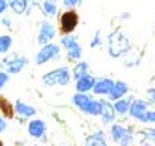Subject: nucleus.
I'll list each match as a JSON object with an SVG mask.
<instances>
[{
  "mask_svg": "<svg viewBox=\"0 0 155 146\" xmlns=\"http://www.w3.org/2000/svg\"><path fill=\"white\" fill-rule=\"evenodd\" d=\"M0 68H2V62H0Z\"/></svg>",
  "mask_w": 155,
  "mask_h": 146,
  "instance_id": "obj_33",
  "label": "nucleus"
},
{
  "mask_svg": "<svg viewBox=\"0 0 155 146\" xmlns=\"http://www.w3.org/2000/svg\"><path fill=\"white\" fill-rule=\"evenodd\" d=\"M96 84V78L91 76L90 73L79 79H76V91H79V93H88L90 90H93Z\"/></svg>",
  "mask_w": 155,
  "mask_h": 146,
  "instance_id": "obj_15",
  "label": "nucleus"
},
{
  "mask_svg": "<svg viewBox=\"0 0 155 146\" xmlns=\"http://www.w3.org/2000/svg\"><path fill=\"white\" fill-rule=\"evenodd\" d=\"M85 144L88 146H105L107 144V140H105V134L104 131H96L94 134H91L87 140H85Z\"/></svg>",
  "mask_w": 155,
  "mask_h": 146,
  "instance_id": "obj_18",
  "label": "nucleus"
},
{
  "mask_svg": "<svg viewBox=\"0 0 155 146\" xmlns=\"http://www.w3.org/2000/svg\"><path fill=\"white\" fill-rule=\"evenodd\" d=\"M52 2H56V0H52Z\"/></svg>",
  "mask_w": 155,
  "mask_h": 146,
  "instance_id": "obj_34",
  "label": "nucleus"
},
{
  "mask_svg": "<svg viewBox=\"0 0 155 146\" xmlns=\"http://www.w3.org/2000/svg\"><path fill=\"white\" fill-rule=\"evenodd\" d=\"M62 3H64L65 8L73 9V8H76V6H79V5L82 3V0H62Z\"/></svg>",
  "mask_w": 155,
  "mask_h": 146,
  "instance_id": "obj_25",
  "label": "nucleus"
},
{
  "mask_svg": "<svg viewBox=\"0 0 155 146\" xmlns=\"http://www.w3.org/2000/svg\"><path fill=\"white\" fill-rule=\"evenodd\" d=\"M102 44V37H101V31H96L94 32V35H93V40L90 41V47H97V46H101Z\"/></svg>",
  "mask_w": 155,
  "mask_h": 146,
  "instance_id": "obj_24",
  "label": "nucleus"
},
{
  "mask_svg": "<svg viewBox=\"0 0 155 146\" xmlns=\"http://www.w3.org/2000/svg\"><path fill=\"white\" fill-rule=\"evenodd\" d=\"M113 85H114V81L113 79L102 78V79H97L96 81V84L93 87V91L97 96H108L110 91H111V88H113Z\"/></svg>",
  "mask_w": 155,
  "mask_h": 146,
  "instance_id": "obj_13",
  "label": "nucleus"
},
{
  "mask_svg": "<svg viewBox=\"0 0 155 146\" xmlns=\"http://www.w3.org/2000/svg\"><path fill=\"white\" fill-rule=\"evenodd\" d=\"M71 79V73L67 67H58L55 70L47 71L41 78L43 84L46 87H53V85H67Z\"/></svg>",
  "mask_w": 155,
  "mask_h": 146,
  "instance_id": "obj_2",
  "label": "nucleus"
},
{
  "mask_svg": "<svg viewBox=\"0 0 155 146\" xmlns=\"http://www.w3.org/2000/svg\"><path fill=\"white\" fill-rule=\"evenodd\" d=\"M59 52H61V49H59L58 44L47 43V44H44V46L38 50V53L35 55V62H37L38 65H43V64L52 61L53 58H58V56H59Z\"/></svg>",
  "mask_w": 155,
  "mask_h": 146,
  "instance_id": "obj_5",
  "label": "nucleus"
},
{
  "mask_svg": "<svg viewBox=\"0 0 155 146\" xmlns=\"http://www.w3.org/2000/svg\"><path fill=\"white\" fill-rule=\"evenodd\" d=\"M2 23H3V26H11V18H8V17H3L2 18Z\"/></svg>",
  "mask_w": 155,
  "mask_h": 146,
  "instance_id": "obj_32",
  "label": "nucleus"
},
{
  "mask_svg": "<svg viewBox=\"0 0 155 146\" xmlns=\"http://www.w3.org/2000/svg\"><path fill=\"white\" fill-rule=\"evenodd\" d=\"M0 110H2V113L6 116V117H12V108H11V105H9V102L8 101H5V99H0Z\"/></svg>",
  "mask_w": 155,
  "mask_h": 146,
  "instance_id": "obj_23",
  "label": "nucleus"
},
{
  "mask_svg": "<svg viewBox=\"0 0 155 146\" xmlns=\"http://www.w3.org/2000/svg\"><path fill=\"white\" fill-rule=\"evenodd\" d=\"M110 135H111V140L114 143H119V144H131L134 141V137L129 132V129H126L125 126H122L119 123L111 125Z\"/></svg>",
  "mask_w": 155,
  "mask_h": 146,
  "instance_id": "obj_6",
  "label": "nucleus"
},
{
  "mask_svg": "<svg viewBox=\"0 0 155 146\" xmlns=\"http://www.w3.org/2000/svg\"><path fill=\"white\" fill-rule=\"evenodd\" d=\"M12 46L11 35H0V53H6Z\"/></svg>",
  "mask_w": 155,
  "mask_h": 146,
  "instance_id": "obj_22",
  "label": "nucleus"
},
{
  "mask_svg": "<svg viewBox=\"0 0 155 146\" xmlns=\"http://www.w3.org/2000/svg\"><path fill=\"white\" fill-rule=\"evenodd\" d=\"M146 137L150 140V141H155V128H150V129H146L144 131Z\"/></svg>",
  "mask_w": 155,
  "mask_h": 146,
  "instance_id": "obj_29",
  "label": "nucleus"
},
{
  "mask_svg": "<svg viewBox=\"0 0 155 146\" xmlns=\"http://www.w3.org/2000/svg\"><path fill=\"white\" fill-rule=\"evenodd\" d=\"M99 116L102 119V122L105 125H110L111 122H114L116 119V110H114V105H111L108 101L102 99L99 101Z\"/></svg>",
  "mask_w": 155,
  "mask_h": 146,
  "instance_id": "obj_10",
  "label": "nucleus"
},
{
  "mask_svg": "<svg viewBox=\"0 0 155 146\" xmlns=\"http://www.w3.org/2000/svg\"><path fill=\"white\" fill-rule=\"evenodd\" d=\"M131 102H132V99H131V98H128V99H123V98H120V99L114 101V110H116V114L125 116V114L129 111Z\"/></svg>",
  "mask_w": 155,
  "mask_h": 146,
  "instance_id": "obj_19",
  "label": "nucleus"
},
{
  "mask_svg": "<svg viewBox=\"0 0 155 146\" xmlns=\"http://www.w3.org/2000/svg\"><path fill=\"white\" fill-rule=\"evenodd\" d=\"M146 95H147V101L155 105V88H153V87L147 88V90H146Z\"/></svg>",
  "mask_w": 155,
  "mask_h": 146,
  "instance_id": "obj_27",
  "label": "nucleus"
},
{
  "mask_svg": "<svg viewBox=\"0 0 155 146\" xmlns=\"http://www.w3.org/2000/svg\"><path fill=\"white\" fill-rule=\"evenodd\" d=\"M26 62H28V59L25 56H18L15 53L11 58H6L3 61V64H6V71L8 73H20L25 68Z\"/></svg>",
  "mask_w": 155,
  "mask_h": 146,
  "instance_id": "obj_11",
  "label": "nucleus"
},
{
  "mask_svg": "<svg viewBox=\"0 0 155 146\" xmlns=\"http://www.w3.org/2000/svg\"><path fill=\"white\" fill-rule=\"evenodd\" d=\"M55 35H56L55 26L50 22H47V20L43 22L41 26H40V31H38V44L40 46H44V44L50 43Z\"/></svg>",
  "mask_w": 155,
  "mask_h": 146,
  "instance_id": "obj_9",
  "label": "nucleus"
},
{
  "mask_svg": "<svg viewBox=\"0 0 155 146\" xmlns=\"http://www.w3.org/2000/svg\"><path fill=\"white\" fill-rule=\"evenodd\" d=\"M147 110H149V107H147V102H146V101H143V99H132L128 114H129L132 119H135L137 122L146 123Z\"/></svg>",
  "mask_w": 155,
  "mask_h": 146,
  "instance_id": "obj_8",
  "label": "nucleus"
},
{
  "mask_svg": "<svg viewBox=\"0 0 155 146\" xmlns=\"http://www.w3.org/2000/svg\"><path fill=\"white\" fill-rule=\"evenodd\" d=\"M128 91H129V85L126 82H123V81H114V85H113L108 98L111 101H117L120 98H125L128 95Z\"/></svg>",
  "mask_w": 155,
  "mask_h": 146,
  "instance_id": "obj_14",
  "label": "nucleus"
},
{
  "mask_svg": "<svg viewBox=\"0 0 155 146\" xmlns=\"http://www.w3.org/2000/svg\"><path fill=\"white\" fill-rule=\"evenodd\" d=\"M41 8H43V12L46 17H55L58 14V8H56L55 2H52V0H44Z\"/></svg>",
  "mask_w": 155,
  "mask_h": 146,
  "instance_id": "obj_21",
  "label": "nucleus"
},
{
  "mask_svg": "<svg viewBox=\"0 0 155 146\" xmlns=\"http://www.w3.org/2000/svg\"><path fill=\"white\" fill-rule=\"evenodd\" d=\"M88 73H90V65H88V62H87V61H79V62L73 67L71 76H73L74 79H79V78L88 75Z\"/></svg>",
  "mask_w": 155,
  "mask_h": 146,
  "instance_id": "obj_17",
  "label": "nucleus"
},
{
  "mask_svg": "<svg viewBox=\"0 0 155 146\" xmlns=\"http://www.w3.org/2000/svg\"><path fill=\"white\" fill-rule=\"evenodd\" d=\"M46 129H47L46 122L41 120V119H34V120H31L29 125H28V132H29V135L34 137V138H41V137L46 134Z\"/></svg>",
  "mask_w": 155,
  "mask_h": 146,
  "instance_id": "obj_12",
  "label": "nucleus"
},
{
  "mask_svg": "<svg viewBox=\"0 0 155 146\" xmlns=\"http://www.w3.org/2000/svg\"><path fill=\"white\" fill-rule=\"evenodd\" d=\"M146 123L155 125V110H147V114H146Z\"/></svg>",
  "mask_w": 155,
  "mask_h": 146,
  "instance_id": "obj_26",
  "label": "nucleus"
},
{
  "mask_svg": "<svg viewBox=\"0 0 155 146\" xmlns=\"http://www.w3.org/2000/svg\"><path fill=\"white\" fill-rule=\"evenodd\" d=\"M5 129H6V122L3 119H0V134H2Z\"/></svg>",
  "mask_w": 155,
  "mask_h": 146,
  "instance_id": "obj_31",
  "label": "nucleus"
},
{
  "mask_svg": "<svg viewBox=\"0 0 155 146\" xmlns=\"http://www.w3.org/2000/svg\"><path fill=\"white\" fill-rule=\"evenodd\" d=\"M9 6L17 15H20V14L26 12V9H28V0H11Z\"/></svg>",
  "mask_w": 155,
  "mask_h": 146,
  "instance_id": "obj_20",
  "label": "nucleus"
},
{
  "mask_svg": "<svg viewBox=\"0 0 155 146\" xmlns=\"http://www.w3.org/2000/svg\"><path fill=\"white\" fill-rule=\"evenodd\" d=\"M14 111H17V114H20V116L25 117V119L34 117L35 113H37V110H35L32 105H28V104H25V102H21V101H17V102H15Z\"/></svg>",
  "mask_w": 155,
  "mask_h": 146,
  "instance_id": "obj_16",
  "label": "nucleus"
},
{
  "mask_svg": "<svg viewBox=\"0 0 155 146\" xmlns=\"http://www.w3.org/2000/svg\"><path fill=\"white\" fill-rule=\"evenodd\" d=\"M8 79H9L8 71H0V90H2V87L8 82Z\"/></svg>",
  "mask_w": 155,
  "mask_h": 146,
  "instance_id": "obj_28",
  "label": "nucleus"
},
{
  "mask_svg": "<svg viewBox=\"0 0 155 146\" xmlns=\"http://www.w3.org/2000/svg\"><path fill=\"white\" fill-rule=\"evenodd\" d=\"M78 23H79V17H78V12L73 11V9L65 11V12L61 15V18H59L61 32H62V34H71V32L76 29Z\"/></svg>",
  "mask_w": 155,
  "mask_h": 146,
  "instance_id": "obj_7",
  "label": "nucleus"
},
{
  "mask_svg": "<svg viewBox=\"0 0 155 146\" xmlns=\"http://www.w3.org/2000/svg\"><path fill=\"white\" fill-rule=\"evenodd\" d=\"M8 8V2L6 0H0V14H3Z\"/></svg>",
  "mask_w": 155,
  "mask_h": 146,
  "instance_id": "obj_30",
  "label": "nucleus"
},
{
  "mask_svg": "<svg viewBox=\"0 0 155 146\" xmlns=\"http://www.w3.org/2000/svg\"><path fill=\"white\" fill-rule=\"evenodd\" d=\"M61 46L65 47V50H67V58H68L70 61L81 59V56H82V47H81L79 43H78V38H76V37L65 34V35L61 38Z\"/></svg>",
  "mask_w": 155,
  "mask_h": 146,
  "instance_id": "obj_4",
  "label": "nucleus"
},
{
  "mask_svg": "<svg viewBox=\"0 0 155 146\" xmlns=\"http://www.w3.org/2000/svg\"><path fill=\"white\" fill-rule=\"evenodd\" d=\"M131 47V43L126 35H123L120 31H114L108 37V53L111 58H120L123 56Z\"/></svg>",
  "mask_w": 155,
  "mask_h": 146,
  "instance_id": "obj_1",
  "label": "nucleus"
},
{
  "mask_svg": "<svg viewBox=\"0 0 155 146\" xmlns=\"http://www.w3.org/2000/svg\"><path fill=\"white\" fill-rule=\"evenodd\" d=\"M71 101L82 113L90 114V116H99V101L93 99L87 93L76 91V95L71 98Z\"/></svg>",
  "mask_w": 155,
  "mask_h": 146,
  "instance_id": "obj_3",
  "label": "nucleus"
}]
</instances>
